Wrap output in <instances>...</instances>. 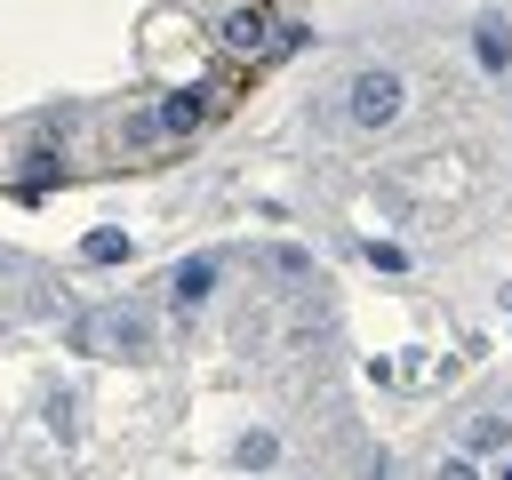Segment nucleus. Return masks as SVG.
<instances>
[{"mask_svg":"<svg viewBox=\"0 0 512 480\" xmlns=\"http://www.w3.org/2000/svg\"><path fill=\"white\" fill-rule=\"evenodd\" d=\"M208 112H216V88H176V96H160V136H192Z\"/></svg>","mask_w":512,"mask_h":480,"instance_id":"4","label":"nucleus"},{"mask_svg":"<svg viewBox=\"0 0 512 480\" xmlns=\"http://www.w3.org/2000/svg\"><path fill=\"white\" fill-rule=\"evenodd\" d=\"M432 480H480V472H472V464H464V456H448V464H440V472H432Z\"/></svg>","mask_w":512,"mask_h":480,"instance_id":"9","label":"nucleus"},{"mask_svg":"<svg viewBox=\"0 0 512 480\" xmlns=\"http://www.w3.org/2000/svg\"><path fill=\"white\" fill-rule=\"evenodd\" d=\"M472 56H480V72H512V32L488 16V24H472Z\"/></svg>","mask_w":512,"mask_h":480,"instance_id":"6","label":"nucleus"},{"mask_svg":"<svg viewBox=\"0 0 512 480\" xmlns=\"http://www.w3.org/2000/svg\"><path fill=\"white\" fill-rule=\"evenodd\" d=\"M216 40L232 48V56H272L280 40H272V24H264V8H232L224 24H216Z\"/></svg>","mask_w":512,"mask_h":480,"instance_id":"3","label":"nucleus"},{"mask_svg":"<svg viewBox=\"0 0 512 480\" xmlns=\"http://www.w3.org/2000/svg\"><path fill=\"white\" fill-rule=\"evenodd\" d=\"M144 336H152L144 312H120V304L80 320V352H96V360H128V352H144Z\"/></svg>","mask_w":512,"mask_h":480,"instance_id":"2","label":"nucleus"},{"mask_svg":"<svg viewBox=\"0 0 512 480\" xmlns=\"http://www.w3.org/2000/svg\"><path fill=\"white\" fill-rule=\"evenodd\" d=\"M496 480H512V464H504V472H496Z\"/></svg>","mask_w":512,"mask_h":480,"instance_id":"10","label":"nucleus"},{"mask_svg":"<svg viewBox=\"0 0 512 480\" xmlns=\"http://www.w3.org/2000/svg\"><path fill=\"white\" fill-rule=\"evenodd\" d=\"M216 272H224L216 256H184V264L168 272V296H176V304L192 312V304H208V288H216Z\"/></svg>","mask_w":512,"mask_h":480,"instance_id":"5","label":"nucleus"},{"mask_svg":"<svg viewBox=\"0 0 512 480\" xmlns=\"http://www.w3.org/2000/svg\"><path fill=\"white\" fill-rule=\"evenodd\" d=\"M232 464H240V472H264V464H280V440H272V432H240V440H232Z\"/></svg>","mask_w":512,"mask_h":480,"instance_id":"7","label":"nucleus"},{"mask_svg":"<svg viewBox=\"0 0 512 480\" xmlns=\"http://www.w3.org/2000/svg\"><path fill=\"white\" fill-rule=\"evenodd\" d=\"M80 256H88V264H120V256H128V232H112V224H104V232H88V240H80Z\"/></svg>","mask_w":512,"mask_h":480,"instance_id":"8","label":"nucleus"},{"mask_svg":"<svg viewBox=\"0 0 512 480\" xmlns=\"http://www.w3.org/2000/svg\"><path fill=\"white\" fill-rule=\"evenodd\" d=\"M400 112H408V80L384 72V64H368V72L352 80V120H360V128H392Z\"/></svg>","mask_w":512,"mask_h":480,"instance_id":"1","label":"nucleus"}]
</instances>
